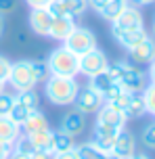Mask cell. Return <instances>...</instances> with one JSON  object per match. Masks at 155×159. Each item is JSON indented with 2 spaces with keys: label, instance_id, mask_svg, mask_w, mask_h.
I'll return each instance as SVG.
<instances>
[{
  "label": "cell",
  "instance_id": "obj_30",
  "mask_svg": "<svg viewBox=\"0 0 155 159\" xmlns=\"http://www.w3.org/2000/svg\"><path fill=\"white\" fill-rule=\"evenodd\" d=\"M15 105V94L13 92H0V115H8V111Z\"/></svg>",
  "mask_w": 155,
  "mask_h": 159
},
{
  "label": "cell",
  "instance_id": "obj_45",
  "mask_svg": "<svg viewBox=\"0 0 155 159\" xmlns=\"http://www.w3.org/2000/svg\"><path fill=\"white\" fill-rule=\"evenodd\" d=\"M4 88H7V82H2V80H0V92H4Z\"/></svg>",
  "mask_w": 155,
  "mask_h": 159
},
{
  "label": "cell",
  "instance_id": "obj_23",
  "mask_svg": "<svg viewBox=\"0 0 155 159\" xmlns=\"http://www.w3.org/2000/svg\"><path fill=\"white\" fill-rule=\"evenodd\" d=\"M126 7H128V0H105V4L101 7L98 15L111 23L113 19H117V17L122 15V11Z\"/></svg>",
  "mask_w": 155,
  "mask_h": 159
},
{
  "label": "cell",
  "instance_id": "obj_19",
  "mask_svg": "<svg viewBox=\"0 0 155 159\" xmlns=\"http://www.w3.org/2000/svg\"><path fill=\"white\" fill-rule=\"evenodd\" d=\"M147 113V107H145V98H143V92H130V98L124 107V115L126 119H139Z\"/></svg>",
  "mask_w": 155,
  "mask_h": 159
},
{
  "label": "cell",
  "instance_id": "obj_43",
  "mask_svg": "<svg viewBox=\"0 0 155 159\" xmlns=\"http://www.w3.org/2000/svg\"><path fill=\"white\" fill-rule=\"evenodd\" d=\"M128 159H149L147 155H143V153H134L132 157H128Z\"/></svg>",
  "mask_w": 155,
  "mask_h": 159
},
{
  "label": "cell",
  "instance_id": "obj_3",
  "mask_svg": "<svg viewBox=\"0 0 155 159\" xmlns=\"http://www.w3.org/2000/svg\"><path fill=\"white\" fill-rule=\"evenodd\" d=\"M107 71L111 73V78L122 86V90H128V92H143V88L147 86L145 84V73L136 69L134 65L126 63V61H117V63L109 65Z\"/></svg>",
  "mask_w": 155,
  "mask_h": 159
},
{
  "label": "cell",
  "instance_id": "obj_34",
  "mask_svg": "<svg viewBox=\"0 0 155 159\" xmlns=\"http://www.w3.org/2000/svg\"><path fill=\"white\" fill-rule=\"evenodd\" d=\"M17 7V0H0V15H8L13 13Z\"/></svg>",
  "mask_w": 155,
  "mask_h": 159
},
{
  "label": "cell",
  "instance_id": "obj_33",
  "mask_svg": "<svg viewBox=\"0 0 155 159\" xmlns=\"http://www.w3.org/2000/svg\"><path fill=\"white\" fill-rule=\"evenodd\" d=\"M8 73H11V61H8L7 57L0 55V80H2V82H7Z\"/></svg>",
  "mask_w": 155,
  "mask_h": 159
},
{
  "label": "cell",
  "instance_id": "obj_36",
  "mask_svg": "<svg viewBox=\"0 0 155 159\" xmlns=\"http://www.w3.org/2000/svg\"><path fill=\"white\" fill-rule=\"evenodd\" d=\"M52 159H78V153H75V149L63 153H52Z\"/></svg>",
  "mask_w": 155,
  "mask_h": 159
},
{
  "label": "cell",
  "instance_id": "obj_20",
  "mask_svg": "<svg viewBox=\"0 0 155 159\" xmlns=\"http://www.w3.org/2000/svg\"><path fill=\"white\" fill-rule=\"evenodd\" d=\"M46 128H50L46 115L36 109V111H32V113H30V117L23 121L21 132H23V134H34V132H40V130H46Z\"/></svg>",
  "mask_w": 155,
  "mask_h": 159
},
{
  "label": "cell",
  "instance_id": "obj_21",
  "mask_svg": "<svg viewBox=\"0 0 155 159\" xmlns=\"http://www.w3.org/2000/svg\"><path fill=\"white\" fill-rule=\"evenodd\" d=\"M145 36H147L145 27H140V30H130V32H115L113 34L115 42H117L122 48H126V50H130L134 44H139Z\"/></svg>",
  "mask_w": 155,
  "mask_h": 159
},
{
  "label": "cell",
  "instance_id": "obj_9",
  "mask_svg": "<svg viewBox=\"0 0 155 159\" xmlns=\"http://www.w3.org/2000/svg\"><path fill=\"white\" fill-rule=\"evenodd\" d=\"M140 27H145V25H143V15H140V11L134 7V4H128V7L122 11V15L111 21V34L140 30Z\"/></svg>",
  "mask_w": 155,
  "mask_h": 159
},
{
  "label": "cell",
  "instance_id": "obj_13",
  "mask_svg": "<svg viewBox=\"0 0 155 159\" xmlns=\"http://www.w3.org/2000/svg\"><path fill=\"white\" fill-rule=\"evenodd\" d=\"M128 57H130V61H134V63H151L155 59V42L149 36H145L139 44H134L128 50Z\"/></svg>",
  "mask_w": 155,
  "mask_h": 159
},
{
  "label": "cell",
  "instance_id": "obj_10",
  "mask_svg": "<svg viewBox=\"0 0 155 159\" xmlns=\"http://www.w3.org/2000/svg\"><path fill=\"white\" fill-rule=\"evenodd\" d=\"M88 2L86 0H52L48 7V13L52 17H71L78 19L86 13Z\"/></svg>",
  "mask_w": 155,
  "mask_h": 159
},
{
  "label": "cell",
  "instance_id": "obj_29",
  "mask_svg": "<svg viewBox=\"0 0 155 159\" xmlns=\"http://www.w3.org/2000/svg\"><path fill=\"white\" fill-rule=\"evenodd\" d=\"M143 98H145L147 113L155 115V84H149V86L143 88Z\"/></svg>",
  "mask_w": 155,
  "mask_h": 159
},
{
  "label": "cell",
  "instance_id": "obj_24",
  "mask_svg": "<svg viewBox=\"0 0 155 159\" xmlns=\"http://www.w3.org/2000/svg\"><path fill=\"white\" fill-rule=\"evenodd\" d=\"M75 153H78V159H105L107 157V151L98 149L92 140L90 143L75 144Z\"/></svg>",
  "mask_w": 155,
  "mask_h": 159
},
{
  "label": "cell",
  "instance_id": "obj_46",
  "mask_svg": "<svg viewBox=\"0 0 155 159\" xmlns=\"http://www.w3.org/2000/svg\"><path fill=\"white\" fill-rule=\"evenodd\" d=\"M153 36H155V17H153Z\"/></svg>",
  "mask_w": 155,
  "mask_h": 159
},
{
  "label": "cell",
  "instance_id": "obj_27",
  "mask_svg": "<svg viewBox=\"0 0 155 159\" xmlns=\"http://www.w3.org/2000/svg\"><path fill=\"white\" fill-rule=\"evenodd\" d=\"M32 65V73L34 78H36V84H40V82H46L50 75V69H48V63L46 61H42V59H36V61H30Z\"/></svg>",
  "mask_w": 155,
  "mask_h": 159
},
{
  "label": "cell",
  "instance_id": "obj_28",
  "mask_svg": "<svg viewBox=\"0 0 155 159\" xmlns=\"http://www.w3.org/2000/svg\"><path fill=\"white\" fill-rule=\"evenodd\" d=\"M30 109H27V107H23V105H19L15 101V105H13V109H11V111H8V117L13 119V121H15V124H19V126H23V121L27 117H30Z\"/></svg>",
  "mask_w": 155,
  "mask_h": 159
},
{
  "label": "cell",
  "instance_id": "obj_11",
  "mask_svg": "<svg viewBox=\"0 0 155 159\" xmlns=\"http://www.w3.org/2000/svg\"><path fill=\"white\" fill-rule=\"evenodd\" d=\"M122 132V128H115V126H107V124H94V130H92V143L97 144L98 149L103 151H111L113 149V143L117 134Z\"/></svg>",
  "mask_w": 155,
  "mask_h": 159
},
{
  "label": "cell",
  "instance_id": "obj_31",
  "mask_svg": "<svg viewBox=\"0 0 155 159\" xmlns=\"http://www.w3.org/2000/svg\"><path fill=\"white\" fill-rule=\"evenodd\" d=\"M13 151L23 153V155H27V157H30V155H32V153L36 151V149H34V144L30 143V140H27V136H21V138H19V140H17V143L13 144Z\"/></svg>",
  "mask_w": 155,
  "mask_h": 159
},
{
  "label": "cell",
  "instance_id": "obj_2",
  "mask_svg": "<svg viewBox=\"0 0 155 159\" xmlns=\"http://www.w3.org/2000/svg\"><path fill=\"white\" fill-rule=\"evenodd\" d=\"M50 75H63V78H75L80 73V57L67 50L63 44L52 48V52L46 59Z\"/></svg>",
  "mask_w": 155,
  "mask_h": 159
},
{
  "label": "cell",
  "instance_id": "obj_25",
  "mask_svg": "<svg viewBox=\"0 0 155 159\" xmlns=\"http://www.w3.org/2000/svg\"><path fill=\"white\" fill-rule=\"evenodd\" d=\"M15 101H17L19 105L27 107L30 111H36V109H38V105H40V96H38L36 88H34V90H23V92H17V94H15Z\"/></svg>",
  "mask_w": 155,
  "mask_h": 159
},
{
  "label": "cell",
  "instance_id": "obj_15",
  "mask_svg": "<svg viewBox=\"0 0 155 159\" xmlns=\"http://www.w3.org/2000/svg\"><path fill=\"white\" fill-rule=\"evenodd\" d=\"M126 115H124L120 109L111 107L109 103H103V107L97 111V124H107V126H115V128H122L126 126Z\"/></svg>",
  "mask_w": 155,
  "mask_h": 159
},
{
  "label": "cell",
  "instance_id": "obj_32",
  "mask_svg": "<svg viewBox=\"0 0 155 159\" xmlns=\"http://www.w3.org/2000/svg\"><path fill=\"white\" fill-rule=\"evenodd\" d=\"M143 144L147 149H153L155 151V124H149L145 130H143Z\"/></svg>",
  "mask_w": 155,
  "mask_h": 159
},
{
  "label": "cell",
  "instance_id": "obj_22",
  "mask_svg": "<svg viewBox=\"0 0 155 159\" xmlns=\"http://www.w3.org/2000/svg\"><path fill=\"white\" fill-rule=\"evenodd\" d=\"M25 136H27V140L34 144V149L52 153V138H55V132H52L50 128L40 130V132H34V134H25Z\"/></svg>",
  "mask_w": 155,
  "mask_h": 159
},
{
  "label": "cell",
  "instance_id": "obj_26",
  "mask_svg": "<svg viewBox=\"0 0 155 159\" xmlns=\"http://www.w3.org/2000/svg\"><path fill=\"white\" fill-rule=\"evenodd\" d=\"M71 149H75L74 138L63 134L61 130H57L55 138H52V153H63V151H71Z\"/></svg>",
  "mask_w": 155,
  "mask_h": 159
},
{
  "label": "cell",
  "instance_id": "obj_37",
  "mask_svg": "<svg viewBox=\"0 0 155 159\" xmlns=\"http://www.w3.org/2000/svg\"><path fill=\"white\" fill-rule=\"evenodd\" d=\"M13 153V144H7V143H0V159H8Z\"/></svg>",
  "mask_w": 155,
  "mask_h": 159
},
{
  "label": "cell",
  "instance_id": "obj_7",
  "mask_svg": "<svg viewBox=\"0 0 155 159\" xmlns=\"http://www.w3.org/2000/svg\"><path fill=\"white\" fill-rule=\"evenodd\" d=\"M107 67H109L107 55L98 46L80 57V73L86 75V78H92V75H97L101 71H107Z\"/></svg>",
  "mask_w": 155,
  "mask_h": 159
},
{
  "label": "cell",
  "instance_id": "obj_17",
  "mask_svg": "<svg viewBox=\"0 0 155 159\" xmlns=\"http://www.w3.org/2000/svg\"><path fill=\"white\" fill-rule=\"evenodd\" d=\"M75 25H78V23H75V19H71V17H52L48 38L63 42V40H65L67 36L75 30Z\"/></svg>",
  "mask_w": 155,
  "mask_h": 159
},
{
  "label": "cell",
  "instance_id": "obj_41",
  "mask_svg": "<svg viewBox=\"0 0 155 159\" xmlns=\"http://www.w3.org/2000/svg\"><path fill=\"white\" fill-rule=\"evenodd\" d=\"M8 159H30V157H27V155H23V153H17V151H13Z\"/></svg>",
  "mask_w": 155,
  "mask_h": 159
},
{
  "label": "cell",
  "instance_id": "obj_16",
  "mask_svg": "<svg viewBox=\"0 0 155 159\" xmlns=\"http://www.w3.org/2000/svg\"><path fill=\"white\" fill-rule=\"evenodd\" d=\"M111 153H115L117 157H122V159L132 157V155L136 153V140H134V136H132L128 130H122V132L117 134V138H115Z\"/></svg>",
  "mask_w": 155,
  "mask_h": 159
},
{
  "label": "cell",
  "instance_id": "obj_44",
  "mask_svg": "<svg viewBox=\"0 0 155 159\" xmlns=\"http://www.w3.org/2000/svg\"><path fill=\"white\" fill-rule=\"evenodd\" d=\"M105 159H122V157H117L115 153H111V151H109V153H107V157H105Z\"/></svg>",
  "mask_w": 155,
  "mask_h": 159
},
{
  "label": "cell",
  "instance_id": "obj_35",
  "mask_svg": "<svg viewBox=\"0 0 155 159\" xmlns=\"http://www.w3.org/2000/svg\"><path fill=\"white\" fill-rule=\"evenodd\" d=\"M52 0H25V4L30 8H48Z\"/></svg>",
  "mask_w": 155,
  "mask_h": 159
},
{
  "label": "cell",
  "instance_id": "obj_4",
  "mask_svg": "<svg viewBox=\"0 0 155 159\" xmlns=\"http://www.w3.org/2000/svg\"><path fill=\"white\" fill-rule=\"evenodd\" d=\"M63 46L67 50H71L74 55L82 57V55H86V52H90L92 48H97V36L88 27L75 25V30L63 40Z\"/></svg>",
  "mask_w": 155,
  "mask_h": 159
},
{
  "label": "cell",
  "instance_id": "obj_39",
  "mask_svg": "<svg viewBox=\"0 0 155 159\" xmlns=\"http://www.w3.org/2000/svg\"><path fill=\"white\" fill-rule=\"evenodd\" d=\"M149 78H151V84H155V59L149 63Z\"/></svg>",
  "mask_w": 155,
  "mask_h": 159
},
{
  "label": "cell",
  "instance_id": "obj_6",
  "mask_svg": "<svg viewBox=\"0 0 155 159\" xmlns=\"http://www.w3.org/2000/svg\"><path fill=\"white\" fill-rule=\"evenodd\" d=\"M103 103H105V98L98 94L97 90H92L90 86H80V90H78V94H75L71 105L75 107V111H80L82 115H90V113H97L103 107Z\"/></svg>",
  "mask_w": 155,
  "mask_h": 159
},
{
  "label": "cell",
  "instance_id": "obj_18",
  "mask_svg": "<svg viewBox=\"0 0 155 159\" xmlns=\"http://www.w3.org/2000/svg\"><path fill=\"white\" fill-rule=\"evenodd\" d=\"M21 138V126L15 124L8 115H0V143L15 144Z\"/></svg>",
  "mask_w": 155,
  "mask_h": 159
},
{
  "label": "cell",
  "instance_id": "obj_14",
  "mask_svg": "<svg viewBox=\"0 0 155 159\" xmlns=\"http://www.w3.org/2000/svg\"><path fill=\"white\" fill-rule=\"evenodd\" d=\"M84 126H86V119H84V115H82L80 111H69L63 115V119H61V132L67 136H71V138H75V136H80L82 132H84Z\"/></svg>",
  "mask_w": 155,
  "mask_h": 159
},
{
  "label": "cell",
  "instance_id": "obj_12",
  "mask_svg": "<svg viewBox=\"0 0 155 159\" xmlns=\"http://www.w3.org/2000/svg\"><path fill=\"white\" fill-rule=\"evenodd\" d=\"M50 23H52V15L48 13V8H32L30 11V30L34 34L48 38Z\"/></svg>",
  "mask_w": 155,
  "mask_h": 159
},
{
  "label": "cell",
  "instance_id": "obj_38",
  "mask_svg": "<svg viewBox=\"0 0 155 159\" xmlns=\"http://www.w3.org/2000/svg\"><path fill=\"white\" fill-rule=\"evenodd\" d=\"M30 159H52V153H50V151H40V149H36V151L30 155Z\"/></svg>",
  "mask_w": 155,
  "mask_h": 159
},
{
  "label": "cell",
  "instance_id": "obj_5",
  "mask_svg": "<svg viewBox=\"0 0 155 159\" xmlns=\"http://www.w3.org/2000/svg\"><path fill=\"white\" fill-rule=\"evenodd\" d=\"M7 84H11V88L15 92L34 90L36 88V78L32 73L30 61H15V63H11V73H8Z\"/></svg>",
  "mask_w": 155,
  "mask_h": 159
},
{
  "label": "cell",
  "instance_id": "obj_42",
  "mask_svg": "<svg viewBox=\"0 0 155 159\" xmlns=\"http://www.w3.org/2000/svg\"><path fill=\"white\" fill-rule=\"evenodd\" d=\"M4 30H7V23H4V15H0V38L4 36Z\"/></svg>",
  "mask_w": 155,
  "mask_h": 159
},
{
  "label": "cell",
  "instance_id": "obj_40",
  "mask_svg": "<svg viewBox=\"0 0 155 159\" xmlns=\"http://www.w3.org/2000/svg\"><path fill=\"white\" fill-rule=\"evenodd\" d=\"M155 0H132V4L134 7H149V4H153Z\"/></svg>",
  "mask_w": 155,
  "mask_h": 159
},
{
  "label": "cell",
  "instance_id": "obj_8",
  "mask_svg": "<svg viewBox=\"0 0 155 159\" xmlns=\"http://www.w3.org/2000/svg\"><path fill=\"white\" fill-rule=\"evenodd\" d=\"M88 86L92 88V90H97L98 94L105 98V103L111 101L113 96H117L120 92H122V86L111 78L109 71H101V73H97V75L88 78Z\"/></svg>",
  "mask_w": 155,
  "mask_h": 159
},
{
  "label": "cell",
  "instance_id": "obj_1",
  "mask_svg": "<svg viewBox=\"0 0 155 159\" xmlns=\"http://www.w3.org/2000/svg\"><path fill=\"white\" fill-rule=\"evenodd\" d=\"M80 90V84L75 78H63V75H48L44 82V94L52 105L67 107L74 103L75 94Z\"/></svg>",
  "mask_w": 155,
  "mask_h": 159
}]
</instances>
